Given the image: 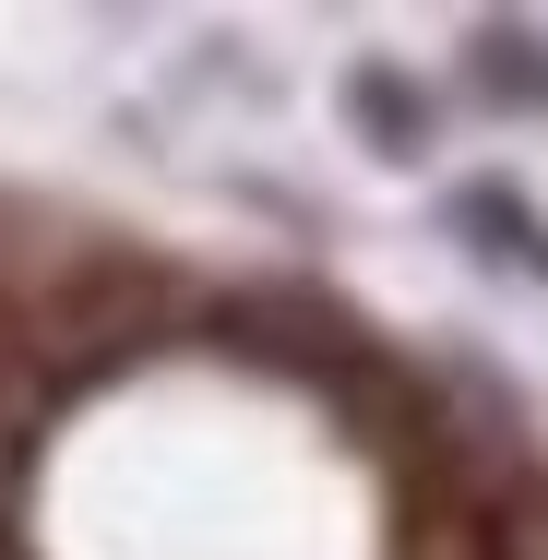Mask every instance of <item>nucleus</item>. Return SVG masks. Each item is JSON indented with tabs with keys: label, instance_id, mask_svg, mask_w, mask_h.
I'll use <instances>...</instances> for the list:
<instances>
[{
	"label": "nucleus",
	"instance_id": "obj_1",
	"mask_svg": "<svg viewBox=\"0 0 548 560\" xmlns=\"http://www.w3.org/2000/svg\"><path fill=\"white\" fill-rule=\"evenodd\" d=\"M346 131H358L370 155L418 167V155H430V96H418L394 60H370V72H346Z\"/></svg>",
	"mask_w": 548,
	"mask_h": 560
},
{
	"label": "nucleus",
	"instance_id": "obj_2",
	"mask_svg": "<svg viewBox=\"0 0 548 560\" xmlns=\"http://www.w3.org/2000/svg\"><path fill=\"white\" fill-rule=\"evenodd\" d=\"M441 215H453V238H489V250H501V262H513L525 287H548V226L525 215V203H513L501 179H465V191H453Z\"/></svg>",
	"mask_w": 548,
	"mask_h": 560
},
{
	"label": "nucleus",
	"instance_id": "obj_3",
	"mask_svg": "<svg viewBox=\"0 0 548 560\" xmlns=\"http://www.w3.org/2000/svg\"><path fill=\"white\" fill-rule=\"evenodd\" d=\"M465 60H477V96L489 108H548V36L537 24H477Z\"/></svg>",
	"mask_w": 548,
	"mask_h": 560
}]
</instances>
